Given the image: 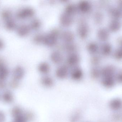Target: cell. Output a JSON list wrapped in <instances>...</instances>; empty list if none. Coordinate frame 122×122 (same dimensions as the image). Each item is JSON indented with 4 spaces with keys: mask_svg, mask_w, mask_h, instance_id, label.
<instances>
[{
    "mask_svg": "<svg viewBox=\"0 0 122 122\" xmlns=\"http://www.w3.org/2000/svg\"><path fill=\"white\" fill-rule=\"evenodd\" d=\"M122 24L121 22L117 19H113L111 21L109 25L110 31L112 32L118 31L121 28Z\"/></svg>",
    "mask_w": 122,
    "mask_h": 122,
    "instance_id": "15",
    "label": "cell"
},
{
    "mask_svg": "<svg viewBox=\"0 0 122 122\" xmlns=\"http://www.w3.org/2000/svg\"><path fill=\"white\" fill-rule=\"evenodd\" d=\"M3 101L6 103L10 104L14 100V96L10 91H6L2 95Z\"/></svg>",
    "mask_w": 122,
    "mask_h": 122,
    "instance_id": "18",
    "label": "cell"
},
{
    "mask_svg": "<svg viewBox=\"0 0 122 122\" xmlns=\"http://www.w3.org/2000/svg\"><path fill=\"white\" fill-rule=\"evenodd\" d=\"M38 69L39 71L41 74H46L49 73L50 71V65L47 62H43L39 64Z\"/></svg>",
    "mask_w": 122,
    "mask_h": 122,
    "instance_id": "19",
    "label": "cell"
},
{
    "mask_svg": "<svg viewBox=\"0 0 122 122\" xmlns=\"http://www.w3.org/2000/svg\"><path fill=\"white\" fill-rule=\"evenodd\" d=\"M24 114L23 110L19 107L15 106L13 108L11 111L12 117L14 118Z\"/></svg>",
    "mask_w": 122,
    "mask_h": 122,
    "instance_id": "27",
    "label": "cell"
},
{
    "mask_svg": "<svg viewBox=\"0 0 122 122\" xmlns=\"http://www.w3.org/2000/svg\"><path fill=\"white\" fill-rule=\"evenodd\" d=\"M117 79L118 81L122 82V70L118 73L117 76Z\"/></svg>",
    "mask_w": 122,
    "mask_h": 122,
    "instance_id": "39",
    "label": "cell"
},
{
    "mask_svg": "<svg viewBox=\"0 0 122 122\" xmlns=\"http://www.w3.org/2000/svg\"><path fill=\"white\" fill-rule=\"evenodd\" d=\"M14 118V119L13 122H27L28 120L25 114L24 113Z\"/></svg>",
    "mask_w": 122,
    "mask_h": 122,
    "instance_id": "32",
    "label": "cell"
},
{
    "mask_svg": "<svg viewBox=\"0 0 122 122\" xmlns=\"http://www.w3.org/2000/svg\"><path fill=\"white\" fill-rule=\"evenodd\" d=\"M100 58L97 56H94L91 59V63L93 65L97 66L100 62Z\"/></svg>",
    "mask_w": 122,
    "mask_h": 122,
    "instance_id": "35",
    "label": "cell"
},
{
    "mask_svg": "<svg viewBox=\"0 0 122 122\" xmlns=\"http://www.w3.org/2000/svg\"><path fill=\"white\" fill-rule=\"evenodd\" d=\"M6 116L5 113L3 111L0 110V122H5Z\"/></svg>",
    "mask_w": 122,
    "mask_h": 122,
    "instance_id": "37",
    "label": "cell"
},
{
    "mask_svg": "<svg viewBox=\"0 0 122 122\" xmlns=\"http://www.w3.org/2000/svg\"><path fill=\"white\" fill-rule=\"evenodd\" d=\"M87 49L90 54H95L98 52L99 47L96 43L92 42L87 45Z\"/></svg>",
    "mask_w": 122,
    "mask_h": 122,
    "instance_id": "23",
    "label": "cell"
},
{
    "mask_svg": "<svg viewBox=\"0 0 122 122\" xmlns=\"http://www.w3.org/2000/svg\"><path fill=\"white\" fill-rule=\"evenodd\" d=\"M19 85V81L13 79L10 82V85L12 88L17 87Z\"/></svg>",
    "mask_w": 122,
    "mask_h": 122,
    "instance_id": "36",
    "label": "cell"
},
{
    "mask_svg": "<svg viewBox=\"0 0 122 122\" xmlns=\"http://www.w3.org/2000/svg\"><path fill=\"white\" fill-rule=\"evenodd\" d=\"M83 73L82 69L79 67H75L71 72V78L75 81L80 80L83 77Z\"/></svg>",
    "mask_w": 122,
    "mask_h": 122,
    "instance_id": "11",
    "label": "cell"
},
{
    "mask_svg": "<svg viewBox=\"0 0 122 122\" xmlns=\"http://www.w3.org/2000/svg\"><path fill=\"white\" fill-rule=\"evenodd\" d=\"M115 58L117 59H122V48L120 47L117 49L114 53Z\"/></svg>",
    "mask_w": 122,
    "mask_h": 122,
    "instance_id": "34",
    "label": "cell"
},
{
    "mask_svg": "<svg viewBox=\"0 0 122 122\" xmlns=\"http://www.w3.org/2000/svg\"><path fill=\"white\" fill-rule=\"evenodd\" d=\"M91 75L94 78H98L101 74V70L98 67H93L91 70Z\"/></svg>",
    "mask_w": 122,
    "mask_h": 122,
    "instance_id": "28",
    "label": "cell"
},
{
    "mask_svg": "<svg viewBox=\"0 0 122 122\" xmlns=\"http://www.w3.org/2000/svg\"><path fill=\"white\" fill-rule=\"evenodd\" d=\"M110 13L114 19L118 20L122 16V11L118 8H114L111 9Z\"/></svg>",
    "mask_w": 122,
    "mask_h": 122,
    "instance_id": "22",
    "label": "cell"
},
{
    "mask_svg": "<svg viewBox=\"0 0 122 122\" xmlns=\"http://www.w3.org/2000/svg\"><path fill=\"white\" fill-rule=\"evenodd\" d=\"M103 15L100 12L95 13L94 15V20L95 22L97 24H100L102 22L103 20Z\"/></svg>",
    "mask_w": 122,
    "mask_h": 122,
    "instance_id": "33",
    "label": "cell"
},
{
    "mask_svg": "<svg viewBox=\"0 0 122 122\" xmlns=\"http://www.w3.org/2000/svg\"><path fill=\"white\" fill-rule=\"evenodd\" d=\"M118 8L122 11V0L119 1L118 3Z\"/></svg>",
    "mask_w": 122,
    "mask_h": 122,
    "instance_id": "42",
    "label": "cell"
},
{
    "mask_svg": "<svg viewBox=\"0 0 122 122\" xmlns=\"http://www.w3.org/2000/svg\"><path fill=\"white\" fill-rule=\"evenodd\" d=\"M6 86V84L5 81L0 80V89H3Z\"/></svg>",
    "mask_w": 122,
    "mask_h": 122,
    "instance_id": "40",
    "label": "cell"
},
{
    "mask_svg": "<svg viewBox=\"0 0 122 122\" xmlns=\"http://www.w3.org/2000/svg\"><path fill=\"white\" fill-rule=\"evenodd\" d=\"M59 32L56 30H53L50 33L44 35L43 43L49 47L55 46L58 41Z\"/></svg>",
    "mask_w": 122,
    "mask_h": 122,
    "instance_id": "1",
    "label": "cell"
},
{
    "mask_svg": "<svg viewBox=\"0 0 122 122\" xmlns=\"http://www.w3.org/2000/svg\"><path fill=\"white\" fill-rule=\"evenodd\" d=\"M64 49L66 52L71 53L76 51V46L72 43H66L64 46Z\"/></svg>",
    "mask_w": 122,
    "mask_h": 122,
    "instance_id": "26",
    "label": "cell"
},
{
    "mask_svg": "<svg viewBox=\"0 0 122 122\" xmlns=\"http://www.w3.org/2000/svg\"><path fill=\"white\" fill-rule=\"evenodd\" d=\"M9 74L8 68L0 61V80L5 81L7 78Z\"/></svg>",
    "mask_w": 122,
    "mask_h": 122,
    "instance_id": "17",
    "label": "cell"
},
{
    "mask_svg": "<svg viewBox=\"0 0 122 122\" xmlns=\"http://www.w3.org/2000/svg\"><path fill=\"white\" fill-rule=\"evenodd\" d=\"M101 74L104 77H112L115 72V69L113 66H108L105 67L101 69Z\"/></svg>",
    "mask_w": 122,
    "mask_h": 122,
    "instance_id": "14",
    "label": "cell"
},
{
    "mask_svg": "<svg viewBox=\"0 0 122 122\" xmlns=\"http://www.w3.org/2000/svg\"><path fill=\"white\" fill-rule=\"evenodd\" d=\"M35 14L34 9L30 7H25L17 12L16 18L20 19H25L32 17Z\"/></svg>",
    "mask_w": 122,
    "mask_h": 122,
    "instance_id": "2",
    "label": "cell"
},
{
    "mask_svg": "<svg viewBox=\"0 0 122 122\" xmlns=\"http://www.w3.org/2000/svg\"><path fill=\"white\" fill-rule=\"evenodd\" d=\"M25 70L21 66H16L13 71V79L19 81L23 79L25 75Z\"/></svg>",
    "mask_w": 122,
    "mask_h": 122,
    "instance_id": "6",
    "label": "cell"
},
{
    "mask_svg": "<svg viewBox=\"0 0 122 122\" xmlns=\"http://www.w3.org/2000/svg\"><path fill=\"white\" fill-rule=\"evenodd\" d=\"M77 9L83 13H87L92 9V5L89 1L86 0L81 1L78 4Z\"/></svg>",
    "mask_w": 122,
    "mask_h": 122,
    "instance_id": "10",
    "label": "cell"
},
{
    "mask_svg": "<svg viewBox=\"0 0 122 122\" xmlns=\"http://www.w3.org/2000/svg\"><path fill=\"white\" fill-rule=\"evenodd\" d=\"M4 47V42L2 39H0V50H1Z\"/></svg>",
    "mask_w": 122,
    "mask_h": 122,
    "instance_id": "41",
    "label": "cell"
},
{
    "mask_svg": "<svg viewBox=\"0 0 122 122\" xmlns=\"http://www.w3.org/2000/svg\"><path fill=\"white\" fill-rule=\"evenodd\" d=\"M4 26L5 28L9 31H13L17 28L16 23L12 18L5 21Z\"/></svg>",
    "mask_w": 122,
    "mask_h": 122,
    "instance_id": "21",
    "label": "cell"
},
{
    "mask_svg": "<svg viewBox=\"0 0 122 122\" xmlns=\"http://www.w3.org/2000/svg\"><path fill=\"white\" fill-rule=\"evenodd\" d=\"M77 9V7L74 4H70L66 6L65 8V12L72 16L74 14Z\"/></svg>",
    "mask_w": 122,
    "mask_h": 122,
    "instance_id": "24",
    "label": "cell"
},
{
    "mask_svg": "<svg viewBox=\"0 0 122 122\" xmlns=\"http://www.w3.org/2000/svg\"><path fill=\"white\" fill-rule=\"evenodd\" d=\"M41 26V22L38 19L35 18L32 20L30 23V28L31 29L34 30H38Z\"/></svg>",
    "mask_w": 122,
    "mask_h": 122,
    "instance_id": "25",
    "label": "cell"
},
{
    "mask_svg": "<svg viewBox=\"0 0 122 122\" xmlns=\"http://www.w3.org/2000/svg\"><path fill=\"white\" fill-rule=\"evenodd\" d=\"M61 38L66 43H72L74 40V34L71 31H65L61 34Z\"/></svg>",
    "mask_w": 122,
    "mask_h": 122,
    "instance_id": "5",
    "label": "cell"
},
{
    "mask_svg": "<svg viewBox=\"0 0 122 122\" xmlns=\"http://www.w3.org/2000/svg\"><path fill=\"white\" fill-rule=\"evenodd\" d=\"M121 47H122V46H121Z\"/></svg>",
    "mask_w": 122,
    "mask_h": 122,
    "instance_id": "43",
    "label": "cell"
},
{
    "mask_svg": "<svg viewBox=\"0 0 122 122\" xmlns=\"http://www.w3.org/2000/svg\"><path fill=\"white\" fill-rule=\"evenodd\" d=\"M44 35L41 33L36 34L33 38V41L36 43H43Z\"/></svg>",
    "mask_w": 122,
    "mask_h": 122,
    "instance_id": "30",
    "label": "cell"
},
{
    "mask_svg": "<svg viewBox=\"0 0 122 122\" xmlns=\"http://www.w3.org/2000/svg\"><path fill=\"white\" fill-rule=\"evenodd\" d=\"M68 74V68L65 65H62L59 67L56 71V75L60 79H65L66 77Z\"/></svg>",
    "mask_w": 122,
    "mask_h": 122,
    "instance_id": "9",
    "label": "cell"
},
{
    "mask_svg": "<svg viewBox=\"0 0 122 122\" xmlns=\"http://www.w3.org/2000/svg\"><path fill=\"white\" fill-rule=\"evenodd\" d=\"M41 82L42 85L46 87H51L54 85V81L52 77L48 76H44L41 78Z\"/></svg>",
    "mask_w": 122,
    "mask_h": 122,
    "instance_id": "16",
    "label": "cell"
},
{
    "mask_svg": "<svg viewBox=\"0 0 122 122\" xmlns=\"http://www.w3.org/2000/svg\"><path fill=\"white\" fill-rule=\"evenodd\" d=\"M97 36L101 41H106L109 37V32L107 29L101 28L97 31Z\"/></svg>",
    "mask_w": 122,
    "mask_h": 122,
    "instance_id": "12",
    "label": "cell"
},
{
    "mask_svg": "<svg viewBox=\"0 0 122 122\" xmlns=\"http://www.w3.org/2000/svg\"><path fill=\"white\" fill-rule=\"evenodd\" d=\"M89 27L88 24L84 21H82L79 24L77 32L79 36L82 39L86 38L89 34Z\"/></svg>",
    "mask_w": 122,
    "mask_h": 122,
    "instance_id": "3",
    "label": "cell"
},
{
    "mask_svg": "<svg viewBox=\"0 0 122 122\" xmlns=\"http://www.w3.org/2000/svg\"><path fill=\"white\" fill-rule=\"evenodd\" d=\"M51 59L54 63L58 64L62 62L63 57L60 52L55 51L51 53Z\"/></svg>",
    "mask_w": 122,
    "mask_h": 122,
    "instance_id": "13",
    "label": "cell"
},
{
    "mask_svg": "<svg viewBox=\"0 0 122 122\" xmlns=\"http://www.w3.org/2000/svg\"><path fill=\"white\" fill-rule=\"evenodd\" d=\"M80 116L78 114L74 115L71 118V122H77L79 119Z\"/></svg>",
    "mask_w": 122,
    "mask_h": 122,
    "instance_id": "38",
    "label": "cell"
},
{
    "mask_svg": "<svg viewBox=\"0 0 122 122\" xmlns=\"http://www.w3.org/2000/svg\"><path fill=\"white\" fill-rule=\"evenodd\" d=\"M1 15L2 18L5 21L12 18V13L9 10H4L2 11Z\"/></svg>",
    "mask_w": 122,
    "mask_h": 122,
    "instance_id": "29",
    "label": "cell"
},
{
    "mask_svg": "<svg viewBox=\"0 0 122 122\" xmlns=\"http://www.w3.org/2000/svg\"><path fill=\"white\" fill-rule=\"evenodd\" d=\"M80 61V58L78 54L73 53L70 54L67 58V62L70 66H76Z\"/></svg>",
    "mask_w": 122,
    "mask_h": 122,
    "instance_id": "8",
    "label": "cell"
},
{
    "mask_svg": "<svg viewBox=\"0 0 122 122\" xmlns=\"http://www.w3.org/2000/svg\"><path fill=\"white\" fill-rule=\"evenodd\" d=\"M102 82L103 84L106 86H110L114 84V80L112 77H106L103 78Z\"/></svg>",
    "mask_w": 122,
    "mask_h": 122,
    "instance_id": "31",
    "label": "cell"
},
{
    "mask_svg": "<svg viewBox=\"0 0 122 122\" xmlns=\"http://www.w3.org/2000/svg\"><path fill=\"white\" fill-rule=\"evenodd\" d=\"M112 50V45L109 43H105L102 45L101 48L102 54L105 56H108L111 53Z\"/></svg>",
    "mask_w": 122,
    "mask_h": 122,
    "instance_id": "20",
    "label": "cell"
},
{
    "mask_svg": "<svg viewBox=\"0 0 122 122\" xmlns=\"http://www.w3.org/2000/svg\"><path fill=\"white\" fill-rule=\"evenodd\" d=\"M60 21L61 24L63 26H69L73 23V17L71 15L65 12L61 14Z\"/></svg>",
    "mask_w": 122,
    "mask_h": 122,
    "instance_id": "4",
    "label": "cell"
},
{
    "mask_svg": "<svg viewBox=\"0 0 122 122\" xmlns=\"http://www.w3.org/2000/svg\"><path fill=\"white\" fill-rule=\"evenodd\" d=\"M31 30L29 25L23 24L16 28V32L19 36L24 37L29 34Z\"/></svg>",
    "mask_w": 122,
    "mask_h": 122,
    "instance_id": "7",
    "label": "cell"
}]
</instances>
